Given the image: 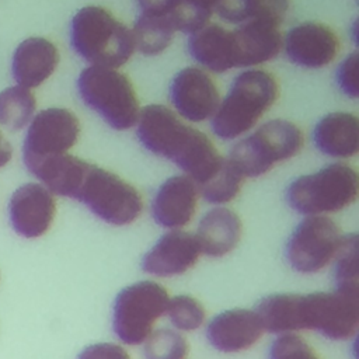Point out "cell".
<instances>
[{
    "mask_svg": "<svg viewBox=\"0 0 359 359\" xmlns=\"http://www.w3.org/2000/svg\"><path fill=\"white\" fill-rule=\"evenodd\" d=\"M80 123L66 108H48L36 114L27 130L22 144V158L31 171L41 161L66 154L77 142Z\"/></svg>",
    "mask_w": 359,
    "mask_h": 359,
    "instance_id": "obj_11",
    "label": "cell"
},
{
    "mask_svg": "<svg viewBox=\"0 0 359 359\" xmlns=\"http://www.w3.org/2000/svg\"><path fill=\"white\" fill-rule=\"evenodd\" d=\"M358 236L344 234L339 250L332 259L334 265V282L335 290L348 294L358 296Z\"/></svg>",
    "mask_w": 359,
    "mask_h": 359,
    "instance_id": "obj_28",
    "label": "cell"
},
{
    "mask_svg": "<svg viewBox=\"0 0 359 359\" xmlns=\"http://www.w3.org/2000/svg\"><path fill=\"white\" fill-rule=\"evenodd\" d=\"M168 290L153 280L123 287L112 306V328L126 345H140L153 332L154 323L165 314Z\"/></svg>",
    "mask_w": 359,
    "mask_h": 359,
    "instance_id": "obj_7",
    "label": "cell"
},
{
    "mask_svg": "<svg viewBox=\"0 0 359 359\" xmlns=\"http://www.w3.org/2000/svg\"><path fill=\"white\" fill-rule=\"evenodd\" d=\"M338 49L339 41L335 32L318 22L299 24L285 38L287 57L302 67H324L335 59Z\"/></svg>",
    "mask_w": 359,
    "mask_h": 359,
    "instance_id": "obj_15",
    "label": "cell"
},
{
    "mask_svg": "<svg viewBox=\"0 0 359 359\" xmlns=\"http://www.w3.org/2000/svg\"><path fill=\"white\" fill-rule=\"evenodd\" d=\"M201 250L194 234L171 230L143 255L142 269L150 275L168 278L182 275L198 262Z\"/></svg>",
    "mask_w": 359,
    "mask_h": 359,
    "instance_id": "obj_14",
    "label": "cell"
},
{
    "mask_svg": "<svg viewBox=\"0 0 359 359\" xmlns=\"http://www.w3.org/2000/svg\"><path fill=\"white\" fill-rule=\"evenodd\" d=\"M337 83L342 93L351 98H358V53L353 52L339 65Z\"/></svg>",
    "mask_w": 359,
    "mask_h": 359,
    "instance_id": "obj_32",
    "label": "cell"
},
{
    "mask_svg": "<svg viewBox=\"0 0 359 359\" xmlns=\"http://www.w3.org/2000/svg\"><path fill=\"white\" fill-rule=\"evenodd\" d=\"M359 327L358 296L344 292L296 293L294 328L313 330L332 341L352 338Z\"/></svg>",
    "mask_w": 359,
    "mask_h": 359,
    "instance_id": "obj_8",
    "label": "cell"
},
{
    "mask_svg": "<svg viewBox=\"0 0 359 359\" xmlns=\"http://www.w3.org/2000/svg\"><path fill=\"white\" fill-rule=\"evenodd\" d=\"M344 234L339 226L325 216H307L287 240L285 255L300 273L323 271L335 258Z\"/></svg>",
    "mask_w": 359,
    "mask_h": 359,
    "instance_id": "obj_10",
    "label": "cell"
},
{
    "mask_svg": "<svg viewBox=\"0 0 359 359\" xmlns=\"http://www.w3.org/2000/svg\"><path fill=\"white\" fill-rule=\"evenodd\" d=\"M316 147L330 157L349 158L359 149L358 118L349 112H331L323 116L313 129Z\"/></svg>",
    "mask_w": 359,
    "mask_h": 359,
    "instance_id": "obj_21",
    "label": "cell"
},
{
    "mask_svg": "<svg viewBox=\"0 0 359 359\" xmlns=\"http://www.w3.org/2000/svg\"><path fill=\"white\" fill-rule=\"evenodd\" d=\"M53 194L39 184H25L17 188L8 202V216L14 231L25 238L43 236L55 217Z\"/></svg>",
    "mask_w": 359,
    "mask_h": 359,
    "instance_id": "obj_13",
    "label": "cell"
},
{
    "mask_svg": "<svg viewBox=\"0 0 359 359\" xmlns=\"http://www.w3.org/2000/svg\"><path fill=\"white\" fill-rule=\"evenodd\" d=\"M77 90L84 104L112 129L125 130L137 123L140 108L135 88L116 69L86 67L77 79Z\"/></svg>",
    "mask_w": 359,
    "mask_h": 359,
    "instance_id": "obj_5",
    "label": "cell"
},
{
    "mask_svg": "<svg viewBox=\"0 0 359 359\" xmlns=\"http://www.w3.org/2000/svg\"><path fill=\"white\" fill-rule=\"evenodd\" d=\"M191 56L215 73L234 69L231 31L219 24H206L192 32L188 39Z\"/></svg>",
    "mask_w": 359,
    "mask_h": 359,
    "instance_id": "obj_22",
    "label": "cell"
},
{
    "mask_svg": "<svg viewBox=\"0 0 359 359\" xmlns=\"http://www.w3.org/2000/svg\"><path fill=\"white\" fill-rule=\"evenodd\" d=\"M276 79L259 69L240 73L212 116V130L224 140L248 132L278 98Z\"/></svg>",
    "mask_w": 359,
    "mask_h": 359,
    "instance_id": "obj_3",
    "label": "cell"
},
{
    "mask_svg": "<svg viewBox=\"0 0 359 359\" xmlns=\"http://www.w3.org/2000/svg\"><path fill=\"white\" fill-rule=\"evenodd\" d=\"M143 344L146 359H187L189 352L188 341L170 328L153 331Z\"/></svg>",
    "mask_w": 359,
    "mask_h": 359,
    "instance_id": "obj_29",
    "label": "cell"
},
{
    "mask_svg": "<svg viewBox=\"0 0 359 359\" xmlns=\"http://www.w3.org/2000/svg\"><path fill=\"white\" fill-rule=\"evenodd\" d=\"M90 164L66 153L41 161L31 172L52 194L76 199Z\"/></svg>",
    "mask_w": 359,
    "mask_h": 359,
    "instance_id": "obj_23",
    "label": "cell"
},
{
    "mask_svg": "<svg viewBox=\"0 0 359 359\" xmlns=\"http://www.w3.org/2000/svg\"><path fill=\"white\" fill-rule=\"evenodd\" d=\"M264 328L254 310L231 309L215 316L206 328L209 344L224 353H236L251 348Z\"/></svg>",
    "mask_w": 359,
    "mask_h": 359,
    "instance_id": "obj_17",
    "label": "cell"
},
{
    "mask_svg": "<svg viewBox=\"0 0 359 359\" xmlns=\"http://www.w3.org/2000/svg\"><path fill=\"white\" fill-rule=\"evenodd\" d=\"M70 42L90 66L111 69L125 65L136 49L132 29L100 6H86L74 14Z\"/></svg>",
    "mask_w": 359,
    "mask_h": 359,
    "instance_id": "obj_2",
    "label": "cell"
},
{
    "mask_svg": "<svg viewBox=\"0 0 359 359\" xmlns=\"http://www.w3.org/2000/svg\"><path fill=\"white\" fill-rule=\"evenodd\" d=\"M243 233V223L236 212L227 208H213L201 219L195 238L201 252L219 258L233 251Z\"/></svg>",
    "mask_w": 359,
    "mask_h": 359,
    "instance_id": "obj_20",
    "label": "cell"
},
{
    "mask_svg": "<svg viewBox=\"0 0 359 359\" xmlns=\"http://www.w3.org/2000/svg\"><path fill=\"white\" fill-rule=\"evenodd\" d=\"M137 137L150 153L180 167L196 188L216 172L223 160L203 132L184 123L164 105H147L140 109Z\"/></svg>",
    "mask_w": 359,
    "mask_h": 359,
    "instance_id": "obj_1",
    "label": "cell"
},
{
    "mask_svg": "<svg viewBox=\"0 0 359 359\" xmlns=\"http://www.w3.org/2000/svg\"><path fill=\"white\" fill-rule=\"evenodd\" d=\"M358 174L345 163H332L320 171L302 175L286 189L289 206L307 216L342 210L358 196Z\"/></svg>",
    "mask_w": 359,
    "mask_h": 359,
    "instance_id": "obj_4",
    "label": "cell"
},
{
    "mask_svg": "<svg viewBox=\"0 0 359 359\" xmlns=\"http://www.w3.org/2000/svg\"><path fill=\"white\" fill-rule=\"evenodd\" d=\"M175 31L177 28L170 15L140 13L132 29L135 48L147 56L158 55L170 46Z\"/></svg>",
    "mask_w": 359,
    "mask_h": 359,
    "instance_id": "obj_25",
    "label": "cell"
},
{
    "mask_svg": "<svg viewBox=\"0 0 359 359\" xmlns=\"http://www.w3.org/2000/svg\"><path fill=\"white\" fill-rule=\"evenodd\" d=\"M165 314L168 316L172 325L181 331L198 330L206 317V311L202 303L188 294L170 297Z\"/></svg>",
    "mask_w": 359,
    "mask_h": 359,
    "instance_id": "obj_30",
    "label": "cell"
},
{
    "mask_svg": "<svg viewBox=\"0 0 359 359\" xmlns=\"http://www.w3.org/2000/svg\"><path fill=\"white\" fill-rule=\"evenodd\" d=\"M243 182L244 177L241 172L229 158H223L216 172L198 187V192H201L203 199L209 203H227L238 195Z\"/></svg>",
    "mask_w": 359,
    "mask_h": 359,
    "instance_id": "obj_27",
    "label": "cell"
},
{
    "mask_svg": "<svg viewBox=\"0 0 359 359\" xmlns=\"http://www.w3.org/2000/svg\"><path fill=\"white\" fill-rule=\"evenodd\" d=\"M77 359H130L128 351L112 342H98L86 346Z\"/></svg>",
    "mask_w": 359,
    "mask_h": 359,
    "instance_id": "obj_33",
    "label": "cell"
},
{
    "mask_svg": "<svg viewBox=\"0 0 359 359\" xmlns=\"http://www.w3.org/2000/svg\"><path fill=\"white\" fill-rule=\"evenodd\" d=\"M304 139L299 126L285 119H272L237 142L227 157L244 178L266 174L280 161L294 157Z\"/></svg>",
    "mask_w": 359,
    "mask_h": 359,
    "instance_id": "obj_6",
    "label": "cell"
},
{
    "mask_svg": "<svg viewBox=\"0 0 359 359\" xmlns=\"http://www.w3.org/2000/svg\"><path fill=\"white\" fill-rule=\"evenodd\" d=\"M36 100L29 88L7 87L0 93V123L10 130L22 129L32 118Z\"/></svg>",
    "mask_w": 359,
    "mask_h": 359,
    "instance_id": "obj_26",
    "label": "cell"
},
{
    "mask_svg": "<svg viewBox=\"0 0 359 359\" xmlns=\"http://www.w3.org/2000/svg\"><path fill=\"white\" fill-rule=\"evenodd\" d=\"M142 14L172 15L181 0H136Z\"/></svg>",
    "mask_w": 359,
    "mask_h": 359,
    "instance_id": "obj_34",
    "label": "cell"
},
{
    "mask_svg": "<svg viewBox=\"0 0 359 359\" xmlns=\"http://www.w3.org/2000/svg\"><path fill=\"white\" fill-rule=\"evenodd\" d=\"M290 0H216L213 13L230 24L241 25L262 20L282 24Z\"/></svg>",
    "mask_w": 359,
    "mask_h": 359,
    "instance_id": "obj_24",
    "label": "cell"
},
{
    "mask_svg": "<svg viewBox=\"0 0 359 359\" xmlns=\"http://www.w3.org/2000/svg\"><path fill=\"white\" fill-rule=\"evenodd\" d=\"M236 67H251L273 59L282 49L279 25L271 21H248L231 31Z\"/></svg>",
    "mask_w": 359,
    "mask_h": 359,
    "instance_id": "obj_18",
    "label": "cell"
},
{
    "mask_svg": "<svg viewBox=\"0 0 359 359\" xmlns=\"http://www.w3.org/2000/svg\"><path fill=\"white\" fill-rule=\"evenodd\" d=\"M59 63L57 48L45 38L24 39L14 50L11 72L17 86L34 88L55 72Z\"/></svg>",
    "mask_w": 359,
    "mask_h": 359,
    "instance_id": "obj_19",
    "label": "cell"
},
{
    "mask_svg": "<svg viewBox=\"0 0 359 359\" xmlns=\"http://www.w3.org/2000/svg\"><path fill=\"white\" fill-rule=\"evenodd\" d=\"M269 359H321L300 335L280 334L269 348Z\"/></svg>",
    "mask_w": 359,
    "mask_h": 359,
    "instance_id": "obj_31",
    "label": "cell"
},
{
    "mask_svg": "<svg viewBox=\"0 0 359 359\" xmlns=\"http://www.w3.org/2000/svg\"><path fill=\"white\" fill-rule=\"evenodd\" d=\"M11 154H13V149L10 143L0 133V167L6 165L10 161Z\"/></svg>",
    "mask_w": 359,
    "mask_h": 359,
    "instance_id": "obj_36",
    "label": "cell"
},
{
    "mask_svg": "<svg viewBox=\"0 0 359 359\" xmlns=\"http://www.w3.org/2000/svg\"><path fill=\"white\" fill-rule=\"evenodd\" d=\"M170 100L175 111L191 122L212 118L220 104L213 79L198 67L180 70L170 84Z\"/></svg>",
    "mask_w": 359,
    "mask_h": 359,
    "instance_id": "obj_12",
    "label": "cell"
},
{
    "mask_svg": "<svg viewBox=\"0 0 359 359\" xmlns=\"http://www.w3.org/2000/svg\"><path fill=\"white\" fill-rule=\"evenodd\" d=\"M76 201L112 226L130 224L143 210L142 195L133 185L95 164H90Z\"/></svg>",
    "mask_w": 359,
    "mask_h": 359,
    "instance_id": "obj_9",
    "label": "cell"
},
{
    "mask_svg": "<svg viewBox=\"0 0 359 359\" xmlns=\"http://www.w3.org/2000/svg\"><path fill=\"white\" fill-rule=\"evenodd\" d=\"M215 1L216 0H181L180 6L189 7V8H194V10H198V11L212 15Z\"/></svg>",
    "mask_w": 359,
    "mask_h": 359,
    "instance_id": "obj_35",
    "label": "cell"
},
{
    "mask_svg": "<svg viewBox=\"0 0 359 359\" xmlns=\"http://www.w3.org/2000/svg\"><path fill=\"white\" fill-rule=\"evenodd\" d=\"M196 184L187 175L165 180L151 201V216L164 229L180 230L195 215L198 202Z\"/></svg>",
    "mask_w": 359,
    "mask_h": 359,
    "instance_id": "obj_16",
    "label": "cell"
}]
</instances>
